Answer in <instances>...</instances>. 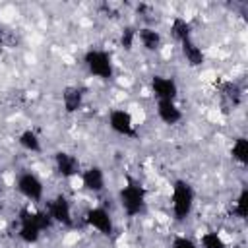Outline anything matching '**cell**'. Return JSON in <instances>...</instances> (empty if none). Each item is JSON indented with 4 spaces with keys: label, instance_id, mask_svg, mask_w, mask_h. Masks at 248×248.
<instances>
[{
    "label": "cell",
    "instance_id": "1",
    "mask_svg": "<svg viewBox=\"0 0 248 248\" xmlns=\"http://www.w3.org/2000/svg\"><path fill=\"white\" fill-rule=\"evenodd\" d=\"M19 221H21V227H19L21 240L27 242V244H33V242L39 240L41 231L48 229V225H50L52 219H50L48 213H31V211L23 209Z\"/></svg>",
    "mask_w": 248,
    "mask_h": 248
},
{
    "label": "cell",
    "instance_id": "2",
    "mask_svg": "<svg viewBox=\"0 0 248 248\" xmlns=\"http://www.w3.org/2000/svg\"><path fill=\"white\" fill-rule=\"evenodd\" d=\"M194 207V190L188 182L176 180L172 186V211L178 221L186 219Z\"/></svg>",
    "mask_w": 248,
    "mask_h": 248
},
{
    "label": "cell",
    "instance_id": "3",
    "mask_svg": "<svg viewBox=\"0 0 248 248\" xmlns=\"http://www.w3.org/2000/svg\"><path fill=\"white\" fill-rule=\"evenodd\" d=\"M85 66L95 78L108 79L112 76V62L105 50H89L85 54Z\"/></svg>",
    "mask_w": 248,
    "mask_h": 248
},
{
    "label": "cell",
    "instance_id": "4",
    "mask_svg": "<svg viewBox=\"0 0 248 248\" xmlns=\"http://www.w3.org/2000/svg\"><path fill=\"white\" fill-rule=\"evenodd\" d=\"M120 203L128 215H138L145 205V192L138 184H128L120 192Z\"/></svg>",
    "mask_w": 248,
    "mask_h": 248
},
{
    "label": "cell",
    "instance_id": "5",
    "mask_svg": "<svg viewBox=\"0 0 248 248\" xmlns=\"http://www.w3.org/2000/svg\"><path fill=\"white\" fill-rule=\"evenodd\" d=\"M17 190L31 202H39L43 198V182L33 172H23L17 178Z\"/></svg>",
    "mask_w": 248,
    "mask_h": 248
},
{
    "label": "cell",
    "instance_id": "6",
    "mask_svg": "<svg viewBox=\"0 0 248 248\" xmlns=\"http://www.w3.org/2000/svg\"><path fill=\"white\" fill-rule=\"evenodd\" d=\"M151 87H153V93L159 101H174V97L178 93V87H176L174 79L165 78V76H155L151 79Z\"/></svg>",
    "mask_w": 248,
    "mask_h": 248
},
{
    "label": "cell",
    "instance_id": "7",
    "mask_svg": "<svg viewBox=\"0 0 248 248\" xmlns=\"http://www.w3.org/2000/svg\"><path fill=\"white\" fill-rule=\"evenodd\" d=\"M48 215L52 221H58L62 225H72V209H70V202L64 196H56L50 203H48Z\"/></svg>",
    "mask_w": 248,
    "mask_h": 248
},
{
    "label": "cell",
    "instance_id": "8",
    "mask_svg": "<svg viewBox=\"0 0 248 248\" xmlns=\"http://www.w3.org/2000/svg\"><path fill=\"white\" fill-rule=\"evenodd\" d=\"M85 221H87L89 227L97 229V231L103 232V234H110V232H112V219H110L108 211L103 209V207H93V209H89Z\"/></svg>",
    "mask_w": 248,
    "mask_h": 248
},
{
    "label": "cell",
    "instance_id": "9",
    "mask_svg": "<svg viewBox=\"0 0 248 248\" xmlns=\"http://www.w3.org/2000/svg\"><path fill=\"white\" fill-rule=\"evenodd\" d=\"M108 124L116 134L134 136V120H132L130 112H126V110H112L108 116Z\"/></svg>",
    "mask_w": 248,
    "mask_h": 248
},
{
    "label": "cell",
    "instance_id": "10",
    "mask_svg": "<svg viewBox=\"0 0 248 248\" xmlns=\"http://www.w3.org/2000/svg\"><path fill=\"white\" fill-rule=\"evenodd\" d=\"M56 169L62 176L66 178H72L79 172V163L78 159L72 155V153H66V151H58L56 153Z\"/></svg>",
    "mask_w": 248,
    "mask_h": 248
},
{
    "label": "cell",
    "instance_id": "11",
    "mask_svg": "<svg viewBox=\"0 0 248 248\" xmlns=\"http://www.w3.org/2000/svg\"><path fill=\"white\" fill-rule=\"evenodd\" d=\"M81 182L87 190L91 192H101L105 188V174L99 167H89L87 170H83L81 174Z\"/></svg>",
    "mask_w": 248,
    "mask_h": 248
},
{
    "label": "cell",
    "instance_id": "12",
    "mask_svg": "<svg viewBox=\"0 0 248 248\" xmlns=\"http://www.w3.org/2000/svg\"><path fill=\"white\" fill-rule=\"evenodd\" d=\"M157 114L167 124H176L182 118L180 108L174 105V101H159L157 103Z\"/></svg>",
    "mask_w": 248,
    "mask_h": 248
},
{
    "label": "cell",
    "instance_id": "13",
    "mask_svg": "<svg viewBox=\"0 0 248 248\" xmlns=\"http://www.w3.org/2000/svg\"><path fill=\"white\" fill-rule=\"evenodd\" d=\"M182 52H184L186 60H188L192 66H200V64L203 62V52H202V48H200L192 39L182 41Z\"/></svg>",
    "mask_w": 248,
    "mask_h": 248
},
{
    "label": "cell",
    "instance_id": "14",
    "mask_svg": "<svg viewBox=\"0 0 248 248\" xmlns=\"http://www.w3.org/2000/svg\"><path fill=\"white\" fill-rule=\"evenodd\" d=\"M81 99H83V93L78 87H68L62 95V101H64V107L68 112H76L81 107Z\"/></svg>",
    "mask_w": 248,
    "mask_h": 248
},
{
    "label": "cell",
    "instance_id": "15",
    "mask_svg": "<svg viewBox=\"0 0 248 248\" xmlns=\"http://www.w3.org/2000/svg\"><path fill=\"white\" fill-rule=\"evenodd\" d=\"M140 41L147 50H157L161 46V35L151 27L140 29Z\"/></svg>",
    "mask_w": 248,
    "mask_h": 248
},
{
    "label": "cell",
    "instance_id": "16",
    "mask_svg": "<svg viewBox=\"0 0 248 248\" xmlns=\"http://www.w3.org/2000/svg\"><path fill=\"white\" fill-rule=\"evenodd\" d=\"M19 145H21L23 149H27V151H41V141H39L37 134L31 132V130H25V132L19 136Z\"/></svg>",
    "mask_w": 248,
    "mask_h": 248
},
{
    "label": "cell",
    "instance_id": "17",
    "mask_svg": "<svg viewBox=\"0 0 248 248\" xmlns=\"http://www.w3.org/2000/svg\"><path fill=\"white\" fill-rule=\"evenodd\" d=\"M232 157L238 163H242V165L248 163V140L246 138L234 140V143H232Z\"/></svg>",
    "mask_w": 248,
    "mask_h": 248
},
{
    "label": "cell",
    "instance_id": "18",
    "mask_svg": "<svg viewBox=\"0 0 248 248\" xmlns=\"http://www.w3.org/2000/svg\"><path fill=\"white\" fill-rule=\"evenodd\" d=\"M172 35L182 43V41H186V39H190V23L186 21V19H182V17H176L174 21H172Z\"/></svg>",
    "mask_w": 248,
    "mask_h": 248
},
{
    "label": "cell",
    "instance_id": "19",
    "mask_svg": "<svg viewBox=\"0 0 248 248\" xmlns=\"http://www.w3.org/2000/svg\"><path fill=\"white\" fill-rule=\"evenodd\" d=\"M202 246L203 248H227L225 246V240L217 232H205L202 236Z\"/></svg>",
    "mask_w": 248,
    "mask_h": 248
},
{
    "label": "cell",
    "instance_id": "20",
    "mask_svg": "<svg viewBox=\"0 0 248 248\" xmlns=\"http://www.w3.org/2000/svg\"><path fill=\"white\" fill-rule=\"evenodd\" d=\"M234 213H236L240 219H244V217L248 215V190H246V188L240 192V196H238V200H236Z\"/></svg>",
    "mask_w": 248,
    "mask_h": 248
},
{
    "label": "cell",
    "instance_id": "21",
    "mask_svg": "<svg viewBox=\"0 0 248 248\" xmlns=\"http://www.w3.org/2000/svg\"><path fill=\"white\" fill-rule=\"evenodd\" d=\"M172 248H198V246L186 236H176L174 242H172Z\"/></svg>",
    "mask_w": 248,
    "mask_h": 248
},
{
    "label": "cell",
    "instance_id": "22",
    "mask_svg": "<svg viewBox=\"0 0 248 248\" xmlns=\"http://www.w3.org/2000/svg\"><path fill=\"white\" fill-rule=\"evenodd\" d=\"M134 29H126L124 35H122V46L124 48H132V41H134Z\"/></svg>",
    "mask_w": 248,
    "mask_h": 248
}]
</instances>
